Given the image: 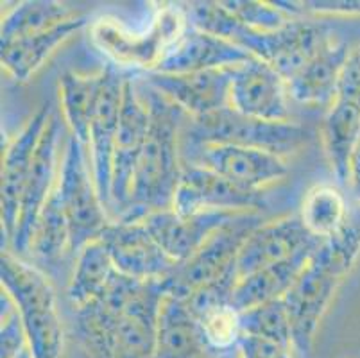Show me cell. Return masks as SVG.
Listing matches in <instances>:
<instances>
[{
  "instance_id": "6da1fadb",
  "label": "cell",
  "mask_w": 360,
  "mask_h": 358,
  "mask_svg": "<svg viewBox=\"0 0 360 358\" xmlns=\"http://www.w3.org/2000/svg\"><path fill=\"white\" fill-rule=\"evenodd\" d=\"M140 95L149 110V133L133 177L129 203L117 219L122 222L142 221L150 213L172 208L183 170L179 138L191 118L149 84Z\"/></svg>"
},
{
  "instance_id": "7a4b0ae2",
  "label": "cell",
  "mask_w": 360,
  "mask_h": 358,
  "mask_svg": "<svg viewBox=\"0 0 360 358\" xmlns=\"http://www.w3.org/2000/svg\"><path fill=\"white\" fill-rule=\"evenodd\" d=\"M360 255V228H345L321 242L309 264L283 298L292 328V347L310 354L314 337L333 295Z\"/></svg>"
},
{
  "instance_id": "3957f363",
  "label": "cell",
  "mask_w": 360,
  "mask_h": 358,
  "mask_svg": "<svg viewBox=\"0 0 360 358\" xmlns=\"http://www.w3.org/2000/svg\"><path fill=\"white\" fill-rule=\"evenodd\" d=\"M0 283L20 315L34 358L63 357V326L47 276L20 256L2 251Z\"/></svg>"
},
{
  "instance_id": "277c9868",
  "label": "cell",
  "mask_w": 360,
  "mask_h": 358,
  "mask_svg": "<svg viewBox=\"0 0 360 358\" xmlns=\"http://www.w3.org/2000/svg\"><path fill=\"white\" fill-rule=\"evenodd\" d=\"M181 136H185L191 146H240L285 158L305 146L309 131L292 120L269 122L245 117L230 106L205 117L188 118Z\"/></svg>"
},
{
  "instance_id": "5b68a950",
  "label": "cell",
  "mask_w": 360,
  "mask_h": 358,
  "mask_svg": "<svg viewBox=\"0 0 360 358\" xmlns=\"http://www.w3.org/2000/svg\"><path fill=\"white\" fill-rule=\"evenodd\" d=\"M332 36L333 32L328 25L305 18L294 20L280 31H255L242 25L230 13L219 38L238 45L245 52L273 67L285 81H290Z\"/></svg>"
},
{
  "instance_id": "8992f818",
  "label": "cell",
  "mask_w": 360,
  "mask_h": 358,
  "mask_svg": "<svg viewBox=\"0 0 360 358\" xmlns=\"http://www.w3.org/2000/svg\"><path fill=\"white\" fill-rule=\"evenodd\" d=\"M58 190L70 228V252L75 256L86 244L99 241L113 221L97 192L86 149L74 136H68L60 163Z\"/></svg>"
},
{
  "instance_id": "52a82bcc",
  "label": "cell",
  "mask_w": 360,
  "mask_h": 358,
  "mask_svg": "<svg viewBox=\"0 0 360 358\" xmlns=\"http://www.w3.org/2000/svg\"><path fill=\"white\" fill-rule=\"evenodd\" d=\"M258 224H262L258 213H248L215 233L195 255L179 262L174 271L162 280L163 292L186 300L198 288L230 274L235 271L238 249Z\"/></svg>"
},
{
  "instance_id": "ba28073f",
  "label": "cell",
  "mask_w": 360,
  "mask_h": 358,
  "mask_svg": "<svg viewBox=\"0 0 360 358\" xmlns=\"http://www.w3.org/2000/svg\"><path fill=\"white\" fill-rule=\"evenodd\" d=\"M186 25L188 24L181 8H165L156 16L149 32L142 36H133L122 31L120 25L113 24L111 20H99L91 32L96 44L117 61L143 67L150 72L165 56V52L176 44Z\"/></svg>"
},
{
  "instance_id": "9c48e42d",
  "label": "cell",
  "mask_w": 360,
  "mask_h": 358,
  "mask_svg": "<svg viewBox=\"0 0 360 358\" xmlns=\"http://www.w3.org/2000/svg\"><path fill=\"white\" fill-rule=\"evenodd\" d=\"M149 133V110L135 83L126 79L119 131L113 147V176H111V221H117L126 210L136 165L142 156Z\"/></svg>"
},
{
  "instance_id": "30bf717a",
  "label": "cell",
  "mask_w": 360,
  "mask_h": 358,
  "mask_svg": "<svg viewBox=\"0 0 360 358\" xmlns=\"http://www.w3.org/2000/svg\"><path fill=\"white\" fill-rule=\"evenodd\" d=\"M183 162L206 167L233 185L253 192H264L289 174L285 158L240 146H192V154L183 158Z\"/></svg>"
},
{
  "instance_id": "8fae6325",
  "label": "cell",
  "mask_w": 360,
  "mask_h": 358,
  "mask_svg": "<svg viewBox=\"0 0 360 358\" xmlns=\"http://www.w3.org/2000/svg\"><path fill=\"white\" fill-rule=\"evenodd\" d=\"M51 111L47 106L40 108L27 120L22 131L6 146L2 154V183H0V221H2V251L11 244L15 235L22 193L31 176L38 146L47 127Z\"/></svg>"
},
{
  "instance_id": "7c38bea8",
  "label": "cell",
  "mask_w": 360,
  "mask_h": 358,
  "mask_svg": "<svg viewBox=\"0 0 360 358\" xmlns=\"http://www.w3.org/2000/svg\"><path fill=\"white\" fill-rule=\"evenodd\" d=\"M323 238L314 236L300 215H285L269 222H262L248 235L235 260V274H248L290 260L301 252H316Z\"/></svg>"
},
{
  "instance_id": "4fadbf2b",
  "label": "cell",
  "mask_w": 360,
  "mask_h": 358,
  "mask_svg": "<svg viewBox=\"0 0 360 358\" xmlns=\"http://www.w3.org/2000/svg\"><path fill=\"white\" fill-rule=\"evenodd\" d=\"M262 193L240 188L206 167L183 162L172 210L179 215L202 212L253 213L264 206Z\"/></svg>"
},
{
  "instance_id": "5bb4252c",
  "label": "cell",
  "mask_w": 360,
  "mask_h": 358,
  "mask_svg": "<svg viewBox=\"0 0 360 358\" xmlns=\"http://www.w3.org/2000/svg\"><path fill=\"white\" fill-rule=\"evenodd\" d=\"M99 241L110 252L117 271L135 280H165L178 265V262L160 248L143 221H113L104 229Z\"/></svg>"
},
{
  "instance_id": "9a60e30c",
  "label": "cell",
  "mask_w": 360,
  "mask_h": 358,
  "mask_svg": "<svg viewBox=\"0 0 360 358\" xmlns=\"http://www.w3.org/2000/svg\"><path fill=\"white\" fill-rule=\"evenodd\" d=\"M289 98L285 79L262 59L251 56L235 67L230 106L238 113L269 122H289Z\"/></svg>"
},
{
  "instance_id": "2e32d148",
  "label": "cell",
  "mask_w": 360,
  "mask_h": 358,
  "mask_svg": "<svg viewBox=\"0 0 360 358\" xmlns=\"http://www.w3.org/2000/svg\"><path fill=\"white\" fill-rule=\"evenodd\" d=\"M104 87L99 98L96 117L90 126L88 140V160L96 181L97 192L104 208L111 210V176H113V147L119 131L120 106H122L124 83L126 77L113 67L104 68Z\"/></svg>"
},
{
  "instance_id": "e0dca14e",
  "label": "cell",
  "mask_w": 360,
  "mask_h": 358,
  "mask_svg": "<svg viewBox=\"0 0 360 358\" xmlns=\"http://www.w3.org/2000/svg\"><path fill=\"white\" fill-rule=\"evenodd\" d=\"M233 72L235 67L194 72V74L147 72L146 84L181 108L191 118H199L230 108Z\"/></svg>"
},
{
  "instance_id": "ac0fdd59",
  "label": "cell",
  "mask_w": 360,
  "mask_h": 358,
  "mask_svg": "<svg viewBox=\"0 0 360 358\" xmlns=\"http://www.w3.org/2000/svg\"><path fill=\"white\" fill-rule=\"evenodd\" d=\"M258 213V212H253ZM248 213L238 212H202L194 215H179L174 210H162L142 219L160 248L179 262L188 260L212 236Z\"/></svg>"
},
{
  "instance_id": "d6986e66",
  "label": "cell",
  "mask_w": 360,
  "mask_h": 358,
  "mask_svg": "<svg viewBox=\"0 0 360 358\" xmlns=\"http://www.w3.org/2000/svg\"><path fill=\"white\" fill-rule=\"evenodd\" d=\"M58 143H60V122L58 118H49L44 136L38 146L34 163H32L31 176L27 179L24 193H22L20 210H18V221H16L15 235L11 238V249L15 255L24 256L31 249L32 231H34L38 215L44 210L49 196L54 190L58 181V170L60 165L56 162L58 158Z\"/></svg>"
},
{
  "instance_id": "ffe728a7",
  "label": "cell",
  "mask_w": 360,
  "mask_h": 358,
  "mask_svg": "<svg viewBox=\"0 0 360 358\" xmlns=\"http://www.w3.org/2000/svg\"><path fill=\"white\" fill-rule=\"evenodd\" d=\"M251 58L238 45L186 25L176 44L165 52L155 68L156 74H194L242 65Z\"/></svg>"
},
{
  "instance_id": "44dd1931",
  "label": "cell",
  "mask_w": 360,
  "mask_h": 358,
  "mask_svg": "<svg viewBox=\"0 0 360 358\" xmlns=\"http://www.w3.org/2000/svg\"><path fill=\"white\" fill-rule=\"evenodd\" d=\"M162 298V280L143 281L120 315L113 358H155Z\"/></svg>"
},
{
  "instance_id": "7402d4cb",
  "label": "cell",
  "mask_w": 360,
  "mask_h": 358,
  "mask_svg": "<svg viewBox=\"0 0 360 358\" xmlns=\"http://www.w3.org/2000/svg\"><path fill=\"white\" fill-rule=\"evenodd\" d=\"M349 52L352 49L346 41L332 36L309 63L287 81L290 98L307 106H326L328 110L335 98L340 70Z\"/></svg>"
},
{
  "instance_id": "603a6c76",
  "label": "cell",
  "mask_w": 360,
  "mask_h": 358,
  "mask_svg": "<svg viewBox=\"0 0 360 358\" xmlns=\"http://www.w3.org/2000/svg\"><path fill=\"white\" fill-rule=\"evenodd\" d=\"M84 24H86V18L79 15L56 25V27L47 29V31L0 44L2 67L15 81L27 83L29 79L44 67L45 61L54 54L56 49L61 47L75 32L81 31Z\"/></svg>"
},
{
  "instance_id": "cb8c5ba5",
  "label": "cell",
  "mask_w": 360,
  "mask_h": 358,
  "mask_svg": "<svg viewBox=\"0 0 360 358\" xmlns=\"http://www.w3.org/2000/svg\"><path fill=\"white\" fill-rule=\"evenodd\" d=\"M206 351L199 321L186 301L163 292L155 358H201Z\"/></svg>"
},
{
  "instance_id": "d4e9b609",
  "label": "cell",
  "mask_w": 360,
  "mask_h": 358,
  "mask_svg": "<svg viewBox=\"0 0 360 358\" xmlns=\"http://www.w3.org/2000/svg\"><path fill=\"white\" fill-rule=\"evenodd\" d=\"M312 255L314 252H301L290 260L238 278L231 292V305L238 312H245L271 301L283 300Z\"/></svg>"
},
{
  "instance_id": "484cf974",
  "label": "cell",
  "mask_w": 360,
  "mask_h": 358,
  "mask_svg": "<svg viewBox=\"0 0 360 358\" xmlns=\"http://www.w3.org/2000/svg\"><path fill=\"white\" fill-rule=\"evenodd\" d=\"M321 138L337 181L345 185L353 153L360 146V106L335 98L321 122Z\"/></svg>"
},
{
  "instance_id": "4316f807",
  "label": "cell",
  "mask_w": 360,
  "mask_h": 358,
  "mask_svg": "<svg viewBox=\"0 0 360 358\" xmlns=\"http://www.w3.org/2000/svg\"><path fill=\"white\" fill-rule=\"evenodd\" d=\"M104 87V72L83 75L67 72L60 77V103L70 136L86 149L90 126L96 117Z\"/></svg>"
},
{
  "instance_id": "83f0119b",
  "label": "cell",
  "mask_w": 360,
  "mask_h": 358,
  "mask_svg": "<svg viewBox=\"0 0 360 358\" xmlns=\"http://www.w3.org/2000/svg\"><path fill=\"white\" fill-rule=\"evenodd\" d=\"M115 272V264L103 242L94 241L84 245L75 255L74 272H72L67 290L68 301L74 307V312L96 300L108 287Z\"/></svg>"
},
{
  "instance_id": "f1b7e54d",
  "label": "cell",
  "mask_w": 360,
  "mask_h": 358,
  "mask_svg": "<svg viewBox=\"0 0 360 358\" xmlns=\"http://www.w3.org/2000/svg\"><path fill=\"white\" fill-rule=\"evenodd\" d=\"M67 251L70 252V228L56 181L54 190L38 215L29 252L40 264L54 265L63 258Z\"/></svg>"
},
{
  "instance_id": "f546056e",
  "label": "cell",
  "mask_w": 360,
  "mask_h": 358,
  "mask_svg": "<svg viewBox=\"0 0 360 358\" xmlns=\"http://www.w3.org/2000/svg\"><path fill=\"white\" fill-rule=\"evenodd\" d=\"M75 16H79V13L74 8L63 4V2H56V0L20 2L9 9L2 18L0 44L47 31V29L63 24L67 20L75 18Z\"/></svg>"
},
{
  "instance_id": "4dcf8cb0",
  "label": "cell",
  "mask_w": 360,
  "mask_h": 358,
  "mask_svg": "<svg viewBox=\"0 0 360 358\" xmlns=\"http://www.w3.org/2000/svg\"><path fill=\"white\" fill-rule=\"evenodd\" d=\"M297 215L305 228L323 241L348 224L345 197L332 185L312 186L303 197Z\"/></svg>"
},
{
  "instance_id": "1f68e13d",
  "label": "cell",
  "mask_w": 360,
  "mask_h": 358,
  "mask_svg": "<svg viewBox=\"0 0 360 358\" xmlns=\"http://www.w3.org/2000/svg\"><path fill=\"white\" fill-rule=\"evenodd\" d=\"M242 335H253L292 347V328L283 300L271 301L251 310L240 312Z\"/></svg>"
},
{
  "instance_id": "d6a6232c",
  "label": "cell",
  "mask_w": 360,
  "mask_h": 358,
  "mask_svg": "<svg viewBox=\"0 0 360 358\" xmlns=\"http://www.w3.org/2000/svg\"><path fill=\"white\" fill-rule=\"evenodd\" d=\"M205 337L206 350L215 353L237 354V346L242 337L240 312L231 303L210 308L198 317Z\"/></svg>"
},
{
  "instance_id": "836d02e7",
  "label": "cell",
  "mask_w": 360,
  "mask_h": 358,
  "mask_svg": "<svg viewBox=\"0 0 360 358\" xmlns=\"http://www.w3.org/2000/svg\"><path fill=\"white\" fill-rule=\"evenodd\" d=\"M226 11H230L235 18L245 27L262 32L280 31L290 22H294L292 15L281 9L276 2L265 0H224L221 2Z\"/></svg>"
},
{
  "instance_id": "e575fe53",
  "label": "cell",
  "mask_w": 360,
  "mask_h": 358,
  "mask_svg": "<svg viewBox=\"0 0 360 358\" xmlns=\"http://www.w3.org/2000/svg\"><path fill=\"white\" fill-rule=\"evenodd\" d=\"M335 98L360 106V45L352 49L348 59L345 61V67L340 70Z\"/></svg>"
},
{
  "instance_id": "d590c367",
  "label": "cell",
  "mask_w": 360,
  "mask_h": 358,
  "mask_svg": "<svg viewBox=\"0 0 360 358\" xmlns=\"http://www.w3.org/2000/svg\"><path fill=\"white\" fill-rule=\"evenodd\" d=\"M240 358H290V350L273 340L260 339L253 335H242L237 346V354Z\"/></svg>"
},
{
  "instance_id": "8d00e7d4",
  "label": "cell",
  "mask_w": 360,
  "mask_h": 358,
  "mask_svg": "<svg viewBox=\"0 0 360 358\" xmlns=\"http://www.w3.org/2000/svg\"><path fill=\"white\" fill-rule=\"evenodd\" d=\"M303 15L326 16H360V0H309L301 2Z\"/></svg>"
},
{
  "instance_id": "74e56055",
  "label": "cell",
  "mask_w": 360,
  "mask_h": 358,
  "mask_svg": "<svg viewBox=\"0 0 360 358\" xmlns=\"http://www.w3.org/2000/svg\"><path fill=\"white\" fill-rule=\"evenodd\" d=\"M348 183L352 185L353 193L360 201V146L356 147V151L353 153L352 163H349V179Z\"/></svg>"
},
{
  "instance_id": "f35d334b",
  "label": "cell",
  "mask_w": 360,
  "mask_h": 358,
  "mask_svg": "<svg viewBox=\"0 0 360 358\" xmlns=\"http://www.w3.org/2000/svg\"><path fill=\"white\" fill-rule=\"evenodd\" d=\"M235 358H240V357H235Z\"/></svg>"
}]
</instances>
